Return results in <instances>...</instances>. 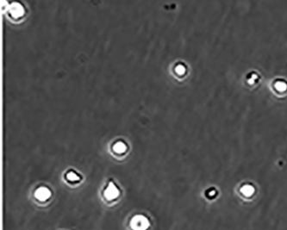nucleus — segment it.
<instances>
[{
  "label": "nucleus",
  "instance_id": "nucleus-2",
  "mask_svg": "<svg viewBox=\"0 0 287 230\" xmlns=\"http://www.w3.org/2000/svg\"><path fill=\"white\" fill-rule=\"evenodd\" d=\"M36 196H37V197H39L40 199H47V197H48V196H49V191L45 188H42L39 191H37Z\"/></svg>",
  "mask_w": 287,
  "mask_h": 230
},
{
  "label": "nucleus",
  "instance_id": "nucleus-1",
  "mask_svg": "<svg viewBox=\"0 0 287 230\" xmlns=\"http://www.w3.org/2000/svg\"><path fill=\"white\" fill-rule=\"evenodd\" d=\"M148 226V221L142 216H137L132 221V227L135 230H144Z\"/></svg>",
  "mask_w": 287,
  "mask_h": 230
},
{
  "label": "nucleus",
  "instance_id": "nucleus-3",
  "mask_svg": "<svg viewBox=\"0 0 287 230\" xmlns=\"http://www.w3.org/2000/svg\"><path fill=\"white\" fill-rule=\"evenodd\" d=\"M117 195H118V190L113 185L109 187L108 190L106 191V196H108L109 198H113Z\"/></svg>",
  "mask_w": 287,
  "mask_h": 230
},
{
  "label": "nucleus",
  "instance_id": "nucleus-4",
  "mask_svg": "<svg viewBox=\"0 0 287 230\" xmlns=\"http://www.w3.org/2000/svg\"><path fill=\"white\" fill-rule=\"evenodd\" d=\"M241 191H242V193H243L244 195L246 196H251L253 193V188L252 186H250V185H246V186H244L242 189H241Z\"/></svg>",
  "mask_w": 287,
  "mask_h": 230
}]
</instances>
